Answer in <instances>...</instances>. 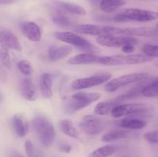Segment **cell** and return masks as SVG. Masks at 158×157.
I'll use <instances>...</instances> for the list:
<instances>
[{"label": "cell", "mask_w": 158, "mask_h": 157, "mask_svg": "<svg viewBox=\"0 0 158 157\" xmlns=\"http://www.w3.org/2000/svg\"><path fill=\"white\" fill-rule=\"evenodd\" d=\"M32 127L42 144L49 147L53 144L56 139V131L50 120L42 114H37L33 117Z\"/></svg>", "instance_id": "cell-1"}, {"label": "cell", "mask_w": 158, "mask_h": 157, "mask_svg": "<svg viewBox=\"0 0 158 157\" xmlns=\"http://www.w3.org/2000/svg\"><path fill=\"white\" fill-rule=\"evenodd\" d=\"M154 58L145 54H129V55H117L110 56H100L99 64L103 66H116L122 65H138L150 62Z\"/></svg>", "instance_id": "cell-2"}, {"label": "cell", "mask_w": 158, "mask_h": 157, "mask_svg": "<svg viewBox=\"0 0 158 157\" xmlns=\"http://www.w3.org/2000/svg\"><path fill=\"white\" fill-rule=\"evenodd\" d=\"M101 97L100 92H80L74 94L69 98L66 104V110L68 112H76L87 107Z\"/></svg>", "instance_id": "cell-3"}, {"label": "cell", "mask_w": 158, "mask_h": 157, "mask_svg": "<svg viewBox=\"0 0 158 157\" xmlns=\"http://www.w3.org/2000/svg\"><path fill=\"white\" fill-rule=\"evenodd\" d=\"M76 31L86 35H123V28H117L109 26H98L94 24L79 25Z\"/></svg>", "instance_id": "cell-4"}, {"label": "cell", "mask_w": 158, "mask_h": 157, "mask_svg": "<svg viewBox=\"0 0 158 157\" xmlns=\"http://www.w3.org/2000/svg\"><path fill=\"white\" fill-rule=\"evenodd\" d=\"M151 107L144 103H130V104H119L111 111V115L115 118L130 115L140 116L149 113Z\"/></svg>", "instance_id": "cell-5"}, {"label": "cell", "mask_w": 158, "mask_h": 157, "mask_svg": "<svg viewBox=\"0 0 158 157\" xmlns=\"http://www.w3.org/2000/svg\"><path fill=\"white\" fill-rule=\"evenodd\" d=\"M149 75L147 72H134V73L127 74L120 77L110 80L105 85V90L109 92H114L123 86L132 83L143 81L148 78Z\"/></svg>", "instance_id": "cell-6"}, {"label": "cell", "mask_w": 158, "mask_h": 157, "mask_svg": "<svg viewBox=\"0 0 158 157\" xmlns=\"http://www.w3.org/2000/svg\"><path fill=\"white\" fill-rule=\"evenodd\" d=\"M54 36L58 40L68 44L79 48L82 50L87 51L89 52H93L96 50L92 43L89 42L87 39L83 37L78 35L77 34L72 32H56L54 33Z\"/></svg>", "instance_id": "cell-7"}, {"label": "cell", "mask_w": 158, "mask_h": 157, "mask_svg": "<svg viewBox=\"0 0 158 157\" xmlns=\"http://www.w3.org/2000/svg\"><path fill=\"white\" fill-rule=\"evenodd\" d=\"M117 14L124 18L126 22H151L157 18V13L156 12L136 8L123 9Z\"/></svg>", "instance_id": "cell-8"}, {"label": "cell", "mask_w": 158, "mask_h": 157, "mask_svg": "<svg viewBox=\"0 0 158 157\" xmlns=\"http://www.w3.org/2000/svg\"><path fill=\"white\" fill-rule=\"evenodd\" d=\"M112 77V75L110 73L98 74V75H92L86 78H78L74 80L71 84V89L73 90H81V89H89L99 86L106 82L109 81Z\"/></svg>", "instance_id": "cell-9"}, {"label": "cell", "mask_w": 158, "mask_h": 157, "mask_svg": "<svg viewBox=\"0 0 158 157\" xmlns=\"http://www.w3.org/2000/svg\"><path fill=\"white\" fill-rule=\"evenodd\" d=\"M97 42L103 46L110 48L123 47L125 45H136L138 40L134 37L124 36V35H101L97 38Z\"/></svg>", "instance_id": "cell-10"}, {"label": "cell", "mask_w": 158, "mask_h": 157, "mask_svg": "<svg viewBox=\"0 0 158 157\" xmlns=\"http://www.w3.org/2000/svg\"><path fill=\"white\" fill-rule=\"evenodd\" d=\"M80 127L87 135H97L104 129L105 122L96 115H86L80 121Z\"/></svg>", "instance_id": "cell-11"}, {"label": "cell", "mask_w": 158, "mask_h": 157, "mask_svg": "<svg viewBox=\"0 0 158 157\" xmlns=\"http://www.w3.org/2000/svg\"><path fill=\"white\" fill-rule=\"evenodd\" d=\"M19 28L23 35L30 41L36 42L41 39L42 32L36 23L29 21L22 22L19 24Z\"/></svg>", "instance_id": "cell-12"}, {"label": "cell", "mask_w": 158, "mask_h": 157, "mask_svg": "<svg viewBox=\"0 0 158 157\" xmlns=\"http://www.w3.org/2000/svg\"><path fill=\"white\" fill-rule=\"evenodd\" d=\"M12 126L15 134L19 137H24L29 131L27 115L24 112H17L12 117Z\"/></svg>", "instance_id": "cell-13"}, {"label": "cell", "mask_w": 158, "mask_h": 157, "mask_svg": "<svg viewBox=\"0 0 158 157\" xmlns=\"http://www.w3.org/2000/svg\"><path fill=\"white\" fill-rule=\"evenodd\" d=\"M19 91L22 96L29 101H35L37 99L36 89L30 78H24L21 81Z\"/></svg>", "instance_id": "cell-14"}, {"label": "cell", "mask_w": 158, "mask_h": 157, "mask_svg": "<svg viewBox=\"0 0 158 157\" xmlns=\"http://www.w3.org/2000/svg\"><path fill=\"white\" fill-rule=\"evenodd\" d=\"M0 39L5 43V45L10 50L19 51V52L22 51V46L19 40L15 36V34L12 33L11 31L8 30V29H4V30L1 31L0 32Z\"/></svg>", "instance_id": "cell-15"}, {"label": "cell", "mask_w": 158, "mask_h": 157, "mask_svg": "<svg viewBox=\"0 0 158 157\" xmlns=\"http://www.w3.org/2000/svg\"><path fill=\"white\" fill-rule=\"evenodd\" d=\"M100 57L94 52H86V53L79 54L72 57L67 61L70 65H87L98 63Z\"/></svg>", "instance_id": "cell-16"}, {"label": "cell", "mask_w": 158, "mask_h": 157, "mask_svg": "<svg viewBox=\"0 0 158 157\" xmlns=\"http://www.w3.org/2000/svg\"><path fill=\"white\" fill-rule=\"evenodd\" d=\"M72 51L73 48L69 46H52L48 50V55L52 61H58L68 56Z\"/></svg>", "instance_id": "cell-17"}, {"label": "cell", "mask_w": 158, "mask_h": 157, "mask_svg": "<svg viewBox=\"0 0 158 157\" xmlns=\"http://www.w3.org/2000/svg\"><path fill=\"white\" fill-rule=\"evenodd\" d=\"M40 87L41 94L45 99L52 96V75L49 72L43 73L40 76Z\"/></svg>", "instance_id": "cell-18"}, {"label": "cell", "mask_w": 158, "mask_h": 157, "mask_svg": "<svg viewBox=\"0 0 158 157\" xmlns=\"http://www.w3.org/2000/svg\"><path fill=\"white\" fill-rule=\"evenodd\" d=\"M56 6H57L60 10L64 11V12H68V13L74 14V15H86V11L82 6L79 5L74 4V3L66 2L57 1L56 2Z\"/></svg>", "instance_id": "cell-19"}, {"label": "cell", "mask_w": 158, "mask_h": 157, "mask_svg": "<svg viewBox=\"0 0 158 157\" xmlns=\"http://www.w3.org/2000/svg\"><path fill=\"white\" fill-rule=\"evenodd\" d=\"M131 135V131H129L128 129H115V130H112L107 133L104 134L102 136L101 140L103 142L109 143V142L127 139Z\"/></svg>", "instance_id": "cell-20"}, {"label": "cell", "mask_w": 158, "mask_h": 157, "mask_svg": "<svg viewBox=\"0 0 158 157\" xmlns=\"http://www.w3.org/2000/svg\"><path fill=\"white\" fill-rule=\"evenodd\" d=\"M120 126L125 129H142L147 126V123L143 120L136 118H125L120 121Z\"/></svg>", "instance_id": "cell-21"}, {"label": "cell", "mask_w": 158, "mask_h": 157, "mask_svg": "<svg viewBox=\"0 0 158 157\" xmlns=\"http://www.w3.org/2000/svg\"><path fill=\"white\" fill-rule=\"evenodd\" d=\"M60 127L62 132L65 134V135H68V136L71 137V138H78L79 137V132L77 131V128L74 126L73 123H72L70 119H63L60 120Z\"/></svg>", "instance_id": "cell-22"}, {"label": "cell", "mask_w": 158, "mask_h": 157, "mask_svg": "<svg viewBox=\"0 0 158 157\" xmlns=\"http://www.w3.org/2000/svg\"><path fill=\"white\" fill-rule=\"evenodd\" d=\"M120 103L116 101H107V102H102V103H98L94 108V113L97 115H107L111 111L113 110L115 106L120 104Z\"/></svg>", "instance_id": "cell-23"}, {"label": "cell", "mask_w": 158, "mask_h": 157, "mask_svg": "<svg viewBox=\"0 0 158 157\" xmlns=\"http://www.w3.org/2000/svg\"><path fill=\"white\" fill-rule=\"evenodd\" d=\"M124 4V0H101L100 2V8L105 12H112Z\"/></svg>", "instance_id": "cell-24"}, {"label": "cell", "mask_w": 158, "mask_h": 157, "mask_svg": "<svg viewBox=\"0 0 158 157\" xmlns=\"http://www.w3.org/2000/svg\"><path fill=\"white\" fill-rule=\"evenodd\" d=\"M140 94L143 96L148 98H153L158 95V80L157 78H154L152 82L148 83L142 87Z\"/></svg>", "instance_id": "cell-25"}, {"label": "cell", "mask_w": 158, "mask_h": 157, "mask_svg": "<svg viewBox=\"0 0 158 157\" xmlns=\"http://www.w3.org/2000/svg\"><path fill=\"white\" fill-rule=\"evenodd\" d=\"M9 50L10 49L0 39V61L7 69H10L12 67V57Z\"/></svg>", "instance_id": "cell-26"}, {"label": "cell", "mask_w": 158, "mask_h": 157, "mask_svg": "<svg viewBox=\"0 0 158 157\" xmlns=\"http://www.w3.org/2000/svg\"><path fill=\"white\" fill-rule=\"evenodd\" d=\"M116 149L114 146H104L95 149L90 153V157H110L115 153Z\"/></svg>", "instance_id": "cell-27"}, {"label": "cell", "mask_w": 158, "mask_h": 157, "mask_svg": "<svg viewBox=\"0 0 158 157\" xmlns=\"http://www.w3.org/2000/svg\"><path fill=\"white\" fill-rule=\"evenodd\" d=\"M52 21L54 24L60 27H67L71 24L69 18L60 12H57L52 17Z\"/></svg>", "instance_id": "cell-28"}, {"label": "cell", "mask_w": 158, "mask_h": 157, "mask_svg": "<svg viewBox=\"0 0 158 157\" xmlns=\"http://www.w3.org/2000/svg\"><path fill=\"white\" fill-rule=\"evenodd\" d=\"M17 67H18L19 70L25 75H31L32 71H33L32 66L30 62L26 59L20 60L18 62V64H17Z\"/></svg>", "instance_id": "cell-29"}, {"label": "cell", "mask_w": 158, "mask_h": 157, "mask_svg": "<svg viewBox=\"0 0 158 157\" xmlns=\"http://www.w3.org/2000/svg\"><path fill=\"white\" fill-rule=\"evenodd\" d=\"M142 51H143V54L148 55L150 57H152V58H157L158 56V47L156 45H152L149 44V43H147V44L143 45V48H142Z\"/></svg>", "instance_id": "cell-30"}, {"label": "cell", "mask_w": 158, "mask_h": 157, "mask_svg": "<svg viewBox=\"0 0 158 157\" xmlns=\"http://www.w3.org/2000/svg\"><path fill=\"white\" fill-rule=\"evenodd\" d=\"M158 134L157 131H152V132H148L143 135V138L149 143L153 144H157L158 143Z\"/></svg>", "instance_id": "cell-31"}, {"label": "cell", "mask_w": 158, "mask_h": 157, "mask_svg": "<svg viewBox=\"0 0 158 157\" xmlns=\"http://www.w3.org/2000/svg\"><path fill=\"white\" fill-rule=\"evenodd\" d=\"M25 150H26V155L29 157H35V149L34 146L30 140H27L25 143Z\"/></svg>", "instance_id": "cell-32"}, {"label": "cell", "mask_w": 158, "mask_h": 157, "mask_svg": "<svg viewBox=\"0 0 158 157\" xmlns=\"http://www.w3.org/2000/svg\"><path fill=\"white\" fill-rule=\"evenodd\" d=\"M122 51L125 53H127V54H131L134 51V45H125L122 47Z\"/></svg>", "instance_id": "cell-33"}, {"label": "cell", "mask_w": 158, "mask_h": 157, "mask_svg": "<svg viewBox=\"0 0 158 157\" xmlns=\"http://www.w3.org/2000/svg\"><path fill=\"white\" fill-rule=\"evenodd\" d=\"M60 150L65 153H69L72 150V146L67 144H63L60 146Z\"/></svg>", "instance_id": "cell-34"}, {"label": "cell", "mask_w": 158, "mask_h": 157, "mask_svg": "<svg viewBox=\"0 0 158 157\" xmlns=\"http://www.w3.org/2000/svg\"><path fill=\"white\" fill-rule=\"evenodd\" d=\"M17 0H0V5H9L15 2Z\"/></svg>", "instance_id": "cell-35"}, {"label": "cell", "mask_w": 158, "mask_h": 157, "mask_svg": "<svg viewBox=\"0 0 158 157\" xmlns=\"http://www.w3.org/2000/svg\"><path fill=\"white\" fill-rule=\"evenodd\" d=\"M10 157H23V155H20L19 152H15V151H12L10 153Z\"/></svg>", "instance_id": "cell-36"}]
</instances>
